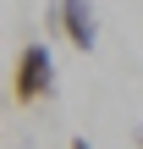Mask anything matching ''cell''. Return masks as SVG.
<instances>
[{"label":"cell","instance_id":"cell-3","mask_svg":"<svg viewBox=\"0 0 143 149\" xmlns=\"http://www.w3.org/2000/svg\"><path fill=\"white\" fill-rule=\"evenodd\" d=\"M66 149H88V138H72V144H66Z\"/></svg>","mask_w":143,"mask_h":149},{"label":"cell","instance_id":"cell-2","mask_svg":"<svg viewBox=\"0 0 143 149\" xmlns=\"http://www.w3.org/2000/svg\"><path fill=\"white\" fill-rule=\"evenodd\" d=\"M44 22H50V39H66L72 50L94 55V44H99L94 0H50V6H44Z\"/></svg>","mask_w":143,"mask_h":149},{"label":"cell","instance_id":"cell-1","mask_svg":"<svg viewBox=\"0 0 143 149\" xmlns=\"http://www.w3.org/2000/svg\"><path fill=\"white\" fill-rule=\"evenodd\" d=\"M6 94H11V105H39V100H50V94H55V55H50V44H39V39H33V44H22V50H17Z\"/></svg>","mask_w":143,"mask_h":149},{"label":"cell","instance_id":"cell-4","mask_svg":"<svg viewBox=\"0 0 143 149\" xmlns=\"http://www.w3.org/2000/svg\"><path fill=\"white\" fill-rule=\"evenodd\" d=\"M138 149H143V127H138Z\"/></svg>","mask_w":143,"mask_h":149}]
</instances>
